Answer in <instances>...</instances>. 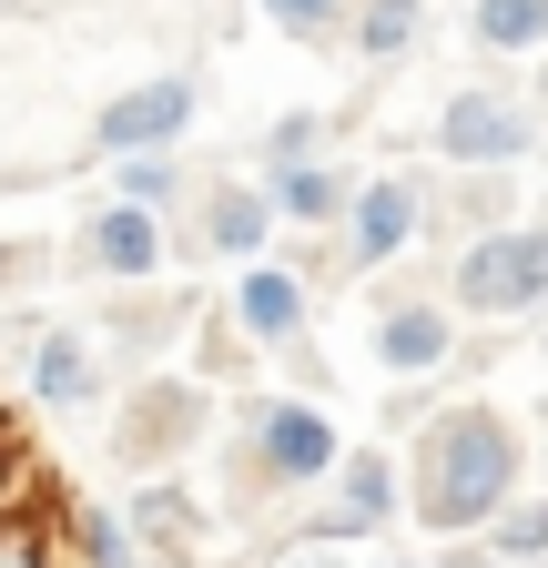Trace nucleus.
I'll return each mask as SVG.
<instances>
[{
	"mask_svg": "<svg viewBox=\"0 0 548 568\" xmlns=\"http://www.w3.org/2000/svg\"><path fill=\"white\" fill-rule=\"evenodd\" d=\"M274 224H285V213H274V183L254 173V183H214V193H203L193 244H203V254H224V264H244V254L274 244Z\"/></svg>",
	"mask_w": 548,
	"mask_h": 568,
	"instance_id": "nucleus-12",
	"label": "nucleus"
},
{
	"mask_svg": "<svg viewBox=\"0 0 548 568\" xmlns=\"http://www.w3.org/2000/svg\"><path fill=\"white\" fill-rule=\"evenodd\" d=\"M386 568H417V558H386Z\"/></svg>",
	"mask_w": 548,
	"mask_h": 568,
	"instance_id": "nucleus-28",
	"label": "nucleus"
},
{
	"mask_svg": "<svg viewBox=\"0 0 548 568\" xmlns=\"http://www.w3.org/2000/svg\"><path fill=\"white\" fill-rule=\"evenodd\" d=\"M406 518V457H386V447H346L335 457V477H325V508L305 518V538H376V528H396Z\"/></svg>",
	"mask_w": 548,
	"mask_h": 568,
	"instance_id": "nucleus-5",
	"label": "nucleus"
},
{
	"mask_svg": "<svg viewBox=\"0 0 548 568\" xmlns=\"http://www.w3.org/2000/svg\"><path fill=\"white\" fill-rule=\"evenodd\" d=\"M427 224H437V193L417 173H366L346 203V274H386Z\"/></svg>",
	"mask_w": 548,
	"mask_h": 568,
	"instance_id": "nucleus-6",
	"label": "nucleus"
},
{
	"mask_svg": "<svg viewBox=\"0 0 548 568\" xmlns=\"http://www.w3.org/2000/svg\"><path fill=\"white\" fill-rule=\"evenodd\" d=\"M264 183H274V213H285V224H305V234H335V224H346V203H356V183H366V173H346L335 153H305V163L264 173Z\"/></svg>",
	"mask_w": 548,
	"mask_h": 568,
	"instance_id": "nucleus-14",
	"label": "nucleus"
},
{
	"mask_svg": "<svg viewBox=\"0 0 548 568\" xmlns=\"http://www.w3.org/2000/svg\"><path fill=\"white\" fill-rule=\"evenodd\" d=\"M31 508V457H21V437L0 426V518H21Z\"/></svg>",
	"mask_w": 548,
	"mask_h": 568,
	"instance_id": "nucleus-24",
	"label": "nucleus"
},
{
	"mask_svg": "<svg viewBox=\"0 0 548 568\" xmlns=\"http://www.w3.org/2000/svg\"><path fill=\"white\" fill-rule=\"evenodd\" d=\"M112 193H132V203H153V213H183L193 173H183V153H112Z\"/></svg>",
	"mask_w": 548,
	"mask_h": 568,
	"instance_id": "nucleus-19",
	"label": "nucleus"
},
{
	"mask_svg": "<svg viewBox=\"0 0 548 568\" xmlns=\"http://www.w3.org/2000/svg\"><path fill=\"white\" fill-rule=\"evenodd\" d=\"M72 254H82V274H102V284H153V274L173 264V213L112 193V203H92V224L72 234Z\"/></svg>",
	"mask_w": 548,
	"mask_h": 568,
	"instance_id": "nucleus-8",
	"label": "nucleus"
},
{
	"mask_svg": "<svg viewBox=\"0 0 548 568\" xmlns=\"http://www.w3.org/2000/svg\"><path fill=\"white\" fill-rule=\"evenodd\" d=\"M21 386H31V406H41V416H82V406L102 396V345H92V335H72V325H51V335L31 345Z\"/></svg>",
	"mask_w": 548,
	"mask_h": 568,
	"instance_id": "nucleus-11",
	"label": "nucleus"
},
{
	"mask_svg": "<svg viewBox=\"0 0 548 568\" xmlns=\"http://www.w3.org/2000/svg\"><path fill=\"white\" fill-rule=\"evenodd\" d=\"M335 457H346V437H335V416L315 396H244L234 406V467H244V487H264V497L325 487Z\"/></svg>",
	"mask_w": 548,
	"mask_h": 568,
	"instance_id": "nucleus-2",
	"label": "nucleus"
},
{
	"mask_svg": "<svg viewBox=\"0 0 548 568\" xmlns=\"http://www.w3.org/2000/svg\"><path fill=\"white\" fill-rule=\"evenodd\" d=\"M346 41H356V61H406L427 41V0H346Z\"/></svg>",
	"mask_w": 548,
	"mask_h": 568,
	"instance_id": "nucleus-15",
	"label": "nucleus"
},
{
	"mask_svg": "<svg viewBox=\"0 0 548 568\" xmlns=\"http://www.w3.org/2000/svg\"><path fill=\"white\" fill-rule=\"evenodd\" d=\"M437 153H447L457 173H518V163L538 153V112L508 102V92H457V102L437 112Z\"/></svg>",
	"mask_w": 548,
	"mask_h": 568,
	"instance_id": "nucleus-7",
	"label": "nucleus"
},
{
	"mask_svg": "<svg viewBox=\"0 0 548 568\" xmlns=\"http://www.w3.org/2000/svg\"><path fill=\"white\" fill-rule=\"evenodd\" d=\"M224 315H234V335H244V345H305L315 284H305V264L244 254V264H234V295H224Z\"/></svg>",
	"mask_w": 548,
	"mask_h": 568,
	"instance_id": "nucleus-9",
	"label": "nucleus"
},
{
	"mask_svg": "<svg viewBox=\"0 0 548 568\" xmlns=\"http://www.w3.org/2000/svg\"><path fill=\"white\" fill-rule=\"evenodd\" d=\"M467 41L488 51V61H528V51H548V0H477V11H467Z\"/></svg>",
	"mask_w": 548,
	"mask_h": 568,
	"instance_id": "nucleus-17",
	"label": "nucleus"
},
{
	"mask_svg": "<svg viewBox=\"0 0 548 568\" xmlns=\"http://www.w3.org/2000/svg\"><path fill=\"white\" fill-rule=\"evenodd\" d=\"M193 112H203V82H193V71H153V82H132V92H112L92 112V153L102 163L112 153H183Z\"/></svg>",
	"mask_w": 548,
	"mask_h": 568,
	"instance_id": "nucleus-4",
	"label": "nucleus"
},
{
	"mask_svg": "<svg viewBox=\"0 0 548 568\" xmlns=\"http://www.w3.org/2000/svg\"><path fill=\"white\" fill-rule=\"evenodd\" d=\"M477 538H488L508 568H528V558H548V497H508V508L488 518V528H477Z\"/></svg>",
	"mask_w": 548,
	"mask_h": 568,
	"instance_id": "nucleus-20",
	"label": "nucleus"
},
{
	"mask_svg": "<svg viewBox=\"0 0 548 568\" xmlns=\"http://www.w3.org/2000/svg\"><path fill=\"white\" fill-rule=\"evenodd\" d=\"M11 193H31V183H21V173H0V203H11Z\"/></svg>",
	"mask_w": 548,
	"mask_h": 568,
	"instance_id": "nucleus-27",
	"label": "nucleus"
},
{
	"mask_svg": "<svg viewBox=\"0 0 548 568\" xmlns=\"http://www.w3.org/2000/svg\"><path fill=\"white\" fill-rule=\"evenodd\" d=\"M61 548H72V568H143L153 558L122 508H61Z\"/></svg>",
	"mask_w": 548,
	"mask_h": 568,
	"instance_id": "nucleus-16",
	"label": "nucleus"
},
{
	"mask_svg": "<svg viewBox=\"0 0 548 568\" xmlns=\"http://www.w3.org/2000/svg\"><path fill=\"white\" fill-rule=\"evenodd\" d=\"M447 305L488 315V325L548 315V224H477L447 264Z\"/></svg>",
	"mask_w": 548,
	"mask_h": 568,
	"instance_id": "nucleus-3",
	"label": "nucleus"
},
{
	"mask_svg": "<svg viewBox=\"0 0 548 568\" xmlns=\"http://www.w3.org/2000/svg\"><path fill=\"white\" fill-rule=\"evenodd\" d=\"M447 355H457V305H386L376 315V366L386 376H437L447 366Z\"/></svg>",
	"mask_w": 548,
	"mask_h": 568,
	"instance_id": "nucleus-13",
	"label": "nucleus"
},
{
	"mask_svg": "<svg viewBox=\"0 0 548 568\" xmlns=\"http://www.w3.org/2000/svg\"><path fill=\"white\" fill-rule=\"evenodd\" d=\"M437 568H508V558H498L488 538H447V558H437Z\"/></svg>",
	"mask_w": 548,
	"mask_h": 568,
	"instance_id": "nucleus-25",
	"label": "nucleus"
},
{
	"mask_svg": "<svg viewBox=\"0 0 548 568\" xmlns=\"http://www.w3.org/2000/svg\"><path fill=\"white\" fill-rule=\"evenodd\" d=\"M31 274H41V254H31V244H0V295H11V284H31Z\"/></svg>",
	"mask_w": 548,
	"mask_h": 568,
	"instance_id": "nucleus-26",
	"label": "nucleus"
},
{
	"mask_svg": "<svg viewBox=\"0 0 548 568\" xmlns=\"http://www.w3.org/2000/svg\"><path fill=\"white\" fill-rule=\"evenodd\" d=\"M325 142H335V122H325V112H285V122H274V132L254 142V173H285V163L325 153Z\"/></svg>",
	"mask_w": 548,
	"mask_h": 568,
	"instance_id": "nucleus-21",
	"label": "nucleus"
},
{
	"mask_svg": "<svg viewBox=\"0 0 548 568\" xmlns=\"http://www.w3.org/2000/svg\"><path fill=\"white\" fill-rule=\"evenodd\" d=\"M0 568H61V528H41V508L0 518Z\"/></svg>",
	"mask_w": 548,
	"mask_h": 568,
	"instance_id": "nucleus-22",
	"label": "nucleus"
},
{
	"mask_svg": "<svg viewBox=\"0 0 548 568\" xmlns=\"http://www.w3.org/2000/svg\"><path fill=\"white\" fill-rule=\"evenodd\" d=\"M264 21H285L295 41H315V31H346V0H254Z\"/></svg>",
	"mask_w": 548,
	"mask_h": 568,
	"instance_id": "nucleus-23",
	"label": "nucleus"
},
{
	"mask_svg": "<svg viewBox=\"0 0 548 568\" xmlns=\"http://www.w3.org/2000/svg\"><path fill=\"white\" fill-rule=\"evenodd\" d=\"M203 416H214V406H203V386L153 376L143 396L122 406V437H112V457H122V467H153L163 447H193V437H203Z\"/></svg>",
	"mask_w": 548,
	"mask_h": 568,
	"instance_id": "nucleus-10",
	"label": "nucleus"
},
{
	"mask_svg": "<svg viewBox=\"0 0 548 568\" xmlns=\"http://www.w3.org/2000/svg\"><path fill=\"white\" fill-rule=\"evenodd\" d=\"M122 518H132V538H143L153 558H183V548H193V497H183L173 477L132 487V508H122Z\"/></svg>",
	"mask_w": 548,
	"mask_h": 568,
	"instance_id": "nucleus-18",
	"label": "nucleus"
},
{
	"mask_svg": "<svg viewBox=\"0 0 548 568\" xmlns=\"http://www.w3.org/2000/svg\"><path fill=\"white\" fill-rule=\"evenodd\" d=\"M518 477H528V447L488 396H457V406L417 416V447H406V508H417V528L477 538L518 497Z\"/></svg>",
	"mask_w": 548,
	"mask_h": 568,
	"instance_id": "nucleus-1",
	"label": "nucleus"
}]
</instances>
